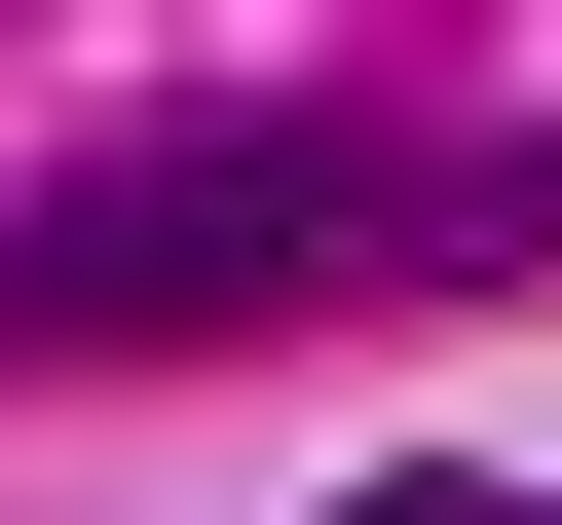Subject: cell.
Masks as SVG:
<instances>
[{
    "mask_svg": "<svg viewBox=\"0 0 562 525\" xmlns=\"http://www.w3.org/2000/svg\"><path fill=\"white\" fill-rule=\"evenodd\" d=\"M301 262H413V150H338V113H150V150H76V188H0V376L262 338Z\"/></svg>",
    "mask_w": 562,
    "mask_h": 525,
    "instance_id": "1",
    "label": "cell"
}]
</instances>
